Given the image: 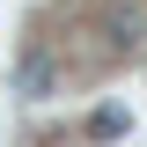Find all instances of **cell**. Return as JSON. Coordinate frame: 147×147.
Segmentation results:
<instances>
[{
  "mask_svg": "<svg viewBox=\"0 0 147 147\" xmlns=\"http://www.w3.org/2000/svg\"><path fill=\"white\" fill-rule=\"evenodd\" d=\"M15 81H22V96H52V81H59V74H52V59H37V52H30Z\"/></svg>",
  "mask_w": 147,
  "mask_h": 147,
  "instance_id": "obj_1",
  "label": "cell"
},
{
  "mask_svg": "<svg viewBox=\"0 0 147 147\" xmlns=\"http://www.w3.org/2000/svg\"><path fill=\"white\" fill-rule=\"evenodd\" d=\"M103 30H110V44H118V52H132V44H140V15H110Z\"/></svg>",
  "mask_w": 147,
  "mask_h": 147,
  "instance_id": "obj_2",
  "label": "cell"
}]
</instances>
